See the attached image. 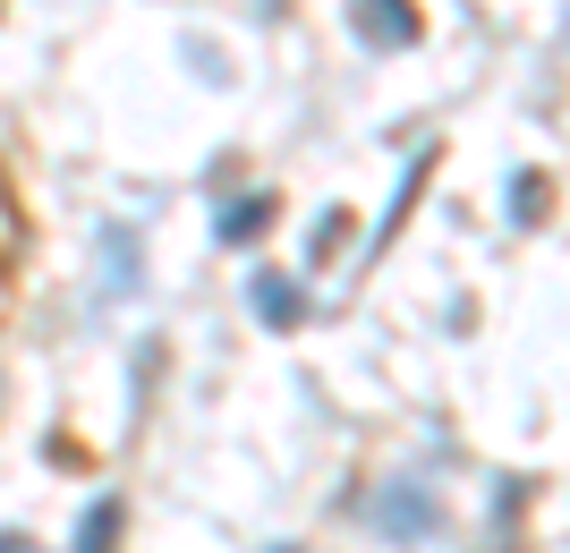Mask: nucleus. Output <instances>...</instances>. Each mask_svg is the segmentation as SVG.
Masks as SVG:
<instances>
[{"instance_id": "4", "label": "nucleus", "mask_w": 570, "mask_h": 553, "mask_svg": "<svg viewBox=\"0 0 570 553\" xmlns=\"http://www.w3.org/2000/svg\"><path fill=\"white\" fill-rule=\"evenodd\" d=\"M0 553H26V545H18V536H0Z\"/></svg>"}, {"instance_id": "1", "label": "nucleus", "mask_w": 570, "mask_h": 553, "mask_svg": "<svg viewBox=\"0 0 570 553\" xmlns=\"http://www.w3.org/2000/svg\"><path fill=\"white\" fill-rule=\"evenodd\" d=\"M264 221H273V205H264V196H247V205H230V214H222V239H256Z\"/></svg>"}, {"instance_id": "2", "label": "nucleus", "mask_w": 570, "mask_h": 553, "mask_svg": "<svg viewBox=\"0 0 570 553\" xmlns=\"http://www.w3.org/2000/svg\"><path fill=\"white\" fill-rule=\"evenodd\" d=\"M256 298H264V315H273V324H289V315H298V298H289V289L273 282V273H264V289H256Z\"/></svg>"}, {"instance_id": "3", "label": "nucleus", "mask_w": 570, "mask_h": 553, "mask_svg": "<svg viewBox=\"0 0 570 553\" xmlns=\"http://www.w3.org/2000/svg\"><path fill=\"white\" fill-rule=\"evenodd\" d=\"M119 536V511H95V520H86V553H102Z\"/></svg>"}]
</instances>
